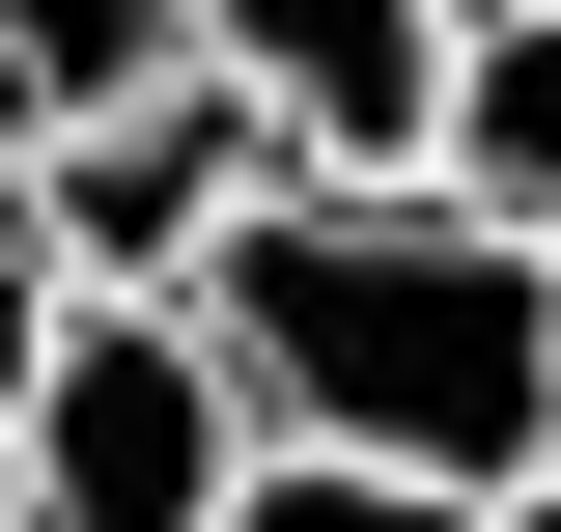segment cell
<instances>
[{
  "label": "cell",
  "mask_w": 561,
  "mask_h": 532,
  "mask_svg": "<svg viewBox=\"0 0 561 532\" xmlns=\"http://www.w3.org/2000/svg\"><path fill=\"white\" fill-rule=\"evenodd\" d=\"M225 365H253V420H309V449H393V476H534L561 449V253L534 224H478L449 169H253L197 253Z\"/></svg>",
  "instance_id": "1"
},
{
  "label": "cell",
  "mask_w": 561,
  "mask_h": 532,
  "mask_svg": "<svg viewBox=\"0 0 561 532\" xmlns=\"http://www.w3.org/2000/svg\"><path fill=\"white\" fill-rule=\"evenodd\" d=\"M253 476V365L197 280H57L28 420H0V532H225Z\"/></svg>",
  "instance_id": "2"
},
{
  "label": "cell",
  "mask_w": 561,
  "mask_h": 532,
  "mask_svg": "<svg viewBox=\"0 0 561 532\" xmlns=\"http://www.w3.org/2000/svg\"><path fill=\"white\" fill-rule=\"evenodd\" d=\"M253 169H280V140H253V84H225V57H140V84H84V113L0 140V197H28V253H57V280H197Z\"/></svg>",
  "instance_id": "3"
},
{
  "label": "cell",
  "mask_w": 561,
  "mask_h": 532,
  "mask_svg": "<svg viewBox=\"0 0 561 532\" xmlns=\"http://www.w3.org/2000/svg\"><path fill=\"white\" fill-rule=\"evenodd\" d=\"M197 57L253 84V140H280V169H421L449 0H197Z\"/></svg>",
  "instance_id": "4"
},
{
  "label": "cell",
  "mask_w": 561,
  "mask_h": 532,
  "mask_svg": "<svg viewBox=\"0 0 561 532\" xmlns=\"http://www.w3.org/2000/svg\"><path fill=\"white\" fill-rule=\"evenodd\" d=\"M421 169L478 224H534L561 253V0H449V84H421Z\"/></svg>",
  "instance_id": "5"
},
{
  "label": "cell",
  "mask_w": 561,
  "mask_h": 532,
  "mask_svg": "<svg viewBox=\"0 0 561 532\" xmlns=\"http://www.w3.org/2000/svg\"><path fill=\"white\" fill-rule=\"evenodd\" d=\"M225 532H478V476H393V449H309V420H253Z\"/></svg>",
  "instance_id": "6"
},
{
  "label": "cell",
  "mask_w": 561,
  "mask_h": 532,
  "mask_svg": "<svg viewBox=\"0 0 561 532\" xmlns=\"http://www.w3.org/2000/svg\"><path fill=\"white\" fill-rule=\"evenodd\" d=\"M140 57H197V0H0V140L84 113V84H140Z\"/></svg>",
  "instance_id": "7"
},
{
  "label": "cell",
  "mask_w": 561,
  "mask_h": 532,
  "mask_svg": "<svg viewBox=\"0 0 561 532\" xmlns=\"http://www.w3.org/2000/svg\"><path fill=\"white\" fill-rule=\"evenodd\" d=\"M28 336H57V253H28V197H0V420H28Z\"/></svg>",
  "instance_id": "8"
},
{
  "label": "cell",
  "mask_w": 561,
  "mask_h": 532,
  "mask_svg": "<svg viewBox=\"0 0 561 532\" xmlns=\"http://www.w3.org/2000/svg\"><path fill=\"white\" fill-rule=\"evenodd\" d=\"M478 532H561V449H534V476H505V505H478Z\"/></svg>",
  "instance_id": "9"
}]
</instances>
